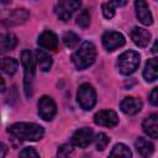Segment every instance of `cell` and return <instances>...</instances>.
I'll list each match as a JSON object with an SVG mask.
<instances>
[{
    "mask_svg": "<svg viewBox=\"0 0 158 158\" xmlns=\"http://www.w3.org/2000/svg\"><path fill=\"white\" fill-rule=\"evenodd\" d=\"M7 132L21 141H38L43 137L44 130L33 122H16L9 126Z\"/></svg>",
    "mask_w": 158,
    "mask_h": 158,
    "instance_id": "obj_1",
    "label": "cell"
},
{
    "mask_svg": "<svg viewBox=\"0 0 158 158\" xmlns=\"http://www.w3.org/2000/svg\"><path fill=\"white\" fill-rule=\"evenodd\" d=\"M96 58V47L93 42H84L81 46L73 53L72 60L77 69L83 70L88 67H90Z\"/></svg>",
    "mask_w": 158,
    "mask_h": 158,
    "instance_id": "obj_2",
    "label": "cell"
},
{
    "mask_svg": "<svg viewBox=\"0 0 158 158\" xmlns=\"http://www.w3.org/2000/svg\"><path fill=\"white\" fill-rule=\"evenodd\" d=\"M21 63L23 67V86H25V94L27 98L32 96V88H33V79H35V73H36V67H35V58L33 54L28 51L25 49L21 52Z\"/></svg>",
    "mask_w": 158,
    "mask_h": 158,
    "instance_id": "obj_3",
    "label": "cell"
},
{
    "mask_svg": "<svg viewBox=\"0 0 158 158\" xmlns=\"http://www.w3.org/2000/svg\"><path fill=\"white\" fill-rule=\"evenodd\" d=\"M139 54L136 51H126L117 58L118 72L123 75H130L136 72L139 65Z\"/></svg>",
    "mask_w": 158,
    "mask_h": 158,
    "instance_id": "obj_4",
    "label": "cell"
},
{
    "mask_svg": "<svg viewBox=\"0 0 158 158\" xmlns=\"http://www.w3.org/2000/svg\"><path fill=\"white\" fill-rule=\"evenodd\" d=\"M77 99H78V102L81 109L91 110L96 104V93L90 84L84 83L78 89Z\"/></svg>",
    "mask_w": 158,
    "mask_h": 158,
    "instance_id": "obj_5",
    "label": "cell"
},
{
    "mask_svg": "<svg viewBox=\"0 0 158 158\" xmlns=\"http://www.w3.org/2000/svg\"><path fill=\"white\" fill-rule=\"evenodd\" d=\"M81 2L78 0H65V1H59L54 11L57 14V16L62 20V21H67L72 17V15L80 7Z\"/></svg>",
    "mask_w": 158,
    "mask_h": 158,
    "instance_id": "obj_6",
    "label": "cell"
},
{
    "mask_svg": "<svg viewBox=\"0 0 158 158\" xmlns=\"http://www.w3.org/2000/svg\"><path fill=\"white\" fill-rule=\"evenodd\" d=\"M38 115L44 121H51L57 114V105L51 96H42L38 100Z\"/></svg>",
    "mask_w": 158,
    "mask_h": 158,
    "instance_id": "obj_7",
    "label": "cell"
},
{
    "mask_svg": "<svg viewBox=\"0 0 158 158\" xmlns=\"http://www.w3.org/2000/svg\"><path fill=\"white\" fill-rule=\"evenodd\" d=\"M102 44L109 52H112L125 44V37L120 32L107 31L102 35Z\"/></svg>",
    "mask_w": 158,
    "mask_h": 158,
    "instance_id": "obj_8",
    "label": "cell"
},
{
    "mask_svg": "<svg viewBox=\"0 0 158 158\" xmlns=\"http://www.w3.org/2000/svg\"><path fill=\"white\" fill-rule=\"evenodd\" d=\"M93 138H94L93 130L89 127H83L74 132L72 137V143L79 148H86L91 143Z\"/></svg>",
    "mask_w": 158,
    "mask_h": 158,
    "instance_id": "obj_9",
    "label": "cell"
},
{
    "mask_svg": "<svg viewBox=\"0 0 158 158\" xmlns=\"http://www.w3.org/2000/svg\"><path fill=\"white\" fill-rule=\"evenodd\" d=\"M94 122L96 125H99V126L114 127V126H116L118 123V116L112 110H101V111L95 114Z\"/></svg>",
    "mask_w": 158,
    "mask_h": 158,
    "instance_id": "obj_10",
    "label": "cell"
},
{
    "mask_svg": "<svg viewBox=\"0 0 158 158\" xmlns=\"http://www.w3.org/2000/svg\"><path fill=\"white\" fill-rule=\"evenodd\" d=\"M130 37L136 46L142 47V48L147 47L148 43L151 42V33L146 28H142L138 26L132 27V30L130 31Z\"/></svg>",
    "mask_w": 158,
    "mask_h": 158,
    "instance_id": "obj_11",
    "label": "cell"
},
{
    "mask_svg": "<svg viewBox=\"0 0 158 158\" xmlns=\"http://www.w3.org/2000/svg\"><path fill=\"white\" fill-rule=\"evenodd\" d=\"M120 107H121V111L126 115H136L142 109V101L138 98L127 96L121 101Z\"/></svg>",
    "mask_w": 158,
    "mask_h": 158,
    "instance_id": "obj_12",
    "label": "cell"
},
{
    "mask_svg": "<svg viewBox=\"0 0 158 158\" xmlns=\"http://www.w3.org/2000/svg\"><path fill=\"white\" fill-rule=\"evenodd\" d=\"M38 46L49 49V51H57L58 48V37L52 31H43L38 37Z\"/></svg>",
    "mask_w": 158,
    "mask_h": 158,
    "instance_id": "obj_13",
    "label": "cell"
},
{
    "mask_svg": "<svg viewBox=\"0 0 158 158\" xmlns=\"http://www.w3.org/2000/svg\"><path fill=\"white\" fill-rule=\"evenodd\" d=\"M135 6H136V15L138 17V20L143 23V25H152L153 23V17H152V14L149 11V7L147 5L146 1H142V0H138L135 2Z\"/></svg>",
    "mask_w": 158,
    "mask_h": 158,
    "instance_id": "obj_14",
    "label": "cell"
},
{
    "mask_svg": "<svg viewBox=\"0 0 158 158\" xmlns=\"http://www.w3.org/2000/svg\"><path fill=\"white\" fill-rule=\"evenodd\" d=\"M28 16H30V14H28V11L26 9H15L14 11L7 14V16L4 19V22L7 26L23 23L28 19Z\"/></svg>",
    "mask_w": 158,
    "mask_h": 158,
    "instance_id": "obj_15",
    "label": "cell"
},
{
    "mask_svg": "<svg viewBox=\"0 0 158 158\" xmlns=\"http://www.w3.org/2000/svg\"><path fill=\"white\" fill-rule=\"evenodd\" d=\"M142 128L143 131L152 138H157L158 137V115L157 114H152L149 115L142 123Z\"/></svg>",
    "mask_w": 158,
    "mask_h": 158,
    "instance_id": "obj_16",
    "label": "cell"
},
{
    "mask_svg": "<svg viewBox=\"0 0 158 158\" xmlns=\"http://www.w3.org/2000/svg\"><path fill=\"white\" fill-rule=\"evenodd\" d=\"M136 148L137 152L139 153V156L142 158H151L152 154L154 153V146L151 141L143 138V137H138L136 141Z\"/></svg>",
    "mask_w": 158,
    "mask_h": 158,
    "instance_id": "obj_17",
    "label": "cell"
},
{
    "mask_svg": "<svg viewBox=\"0 0 158 158\" xmlns=\"http://www.w3.org/2000/svg\"><path fill=\"white\" fill-rule=\"evenodd\" d=\"M17 44V38L14 33H1L0 35V54L14 49Z\"/></svg>",
    "mask_w": 158,
    "mask_h": 158,
    "instance_id": "obj_18",
    "label": "cell"
},
{
    "mask_svg": "<svg viewBox=\"0 0 158 158\" xmlns=\"http://www.w3.org/2000/svg\"><path fill=\"white\" fill-rule=\"evenodd\" d=\"M36 60H37L38 67L42 72H48L52 67V63H53L52 57L47 52H44L43 49H37L36 51Z\"/></svg>",
    "mask_w": 158,
    "mask_h": 158,
    "instance_id": "obj_19",
    "label": "cell"
},
{
    "mask_svg": "<svg viewBox=\"0 0 158 158\" xmlns=\"http://www.w3.org/2000/svg\"><path fill=\"white\" fill-rule=\"evenodd\" d=\"M158 64H157V58H151L148 59L146 68L143 70V77L146 79V81H154L158 77Z\"/></svg>",
    "mask_w": 158,
    "mask_h": 158,
    "instance_id": "obj_20",
    "label": "cell"
},
{
    "mask_svg": "<svg viewBox=\"0 0 158 158\" xmlns=\"http://www.w3.org/2000/svg\"><path fill=\"white\" fill-rule=\"evenodd\" d=\"M17 67H19V63L15 58H11V57H5V58H1L0 59V69L9 74V75H12L16 73L17 70Z\"/></svg>",
    "mask_w": 158,
    "mask_h": 158,
    "instance_id": "obj_21",
    "label": "cell"
},
{
    "mask_svg": "<svg viewBox=\"0 0 158 158\" xmlns=\"http://www.w3.org/2000/svg\"><path fill=\"white\" fill-rule=\"evenodd\" d=\"M109 158H132V152L126 144L117 143L114 146L112 151L110 152Z\"/></svg>",
    "mask_w": 158,
    "mask_h": 158,
    "instance_id": "obj_22",
    "label": "cell"
},
{
    "mask_svg": "<svg viewBox=\"0 0 158 158\" xmlns=\"http://www.w3.org/2000/svg\"><path fill=\"white\" fill-rule=\"evenodd\" d=\"M62 41L63 43L65 44V47L68 48H74L78 43H79V36L72 31H68L65 32L63 36H62Z\"/></svg>",
    "mask_w": 158,
    "mask_h": 158,
    "instance_id": "obj_23",
    "label": "cell"
},
{
    "mask_svg": "<svg viewBox=\"0 0 158 158\" xmlns=\"http://www.w3.org/2000/svg\"><path fill=\"white\" fill-rule=\"evenodd\" d=\"M73 153L74 151L70 144H62L57 152V157L58 158H72Z\"/></svg>",
    "mask_w": 158,
    "mask_h": 158,
    "instance_id": "obj_24",
    "label": "cell"
},
{
    "mask_svg": "<svg viewBox=\"0 0 158 158\" xmlns=\"http://www.w3.org/2000/svg\"><path fill=\"white\" fill-rule=\"evenodd\" d=\"M95 142H96V148H98L99 151H102V149L106 148V146L109 144L110 139H109V137H107L104 132H99V133L96 135Z\"/></svg>",
    "mask_w": 158,
    "mask_h": 158,
    "instance_id": "obj_25",
    "label": "cell"
},
{
    "mask_svg": "<svg viewBox=\"0 0 158 158\" xmlns=\"http://www.w3.org/2000/svg\"><path fill=\"white\" fill-rule=\"evenodd\" d=\"M77 23H78L80 27H83V28H86V27L89 26V23H90V15H89V12H88L86 10H83V11L78 15V17H77Z\"/></svg>",
    "mask_w": 158,
    "mask_h": 158,
    "instance_id": "obj_26",
    "label": "cell"
},
{
    "mask_svg": "<svg viewBox=\"0 0 158 158\" xmlns=\"http://www.w3.org/2000/svg\"><path fill=\"white\" fill-rule=\"evenodd\" d=\"M19 158H40V156H38V153L36 152L35 148H32V147H26V148H23V149L20 152Z\"/></svg>",
    "mask_w": 158,
    "mask_h": 158,
    "instance_id": "obj_27",
    "label": "cell"
},
{
    "mask_svg": "<svg viewBox=\"0 0 158 158\" xmlns=\"http://www.w3.org/2000/svg\"><path fill=\"white\" fill-rule=\"evenodd\" d=\"M101 10L106 19H112L115 16V7L110 2H104L101 5Z\"/></svg>",
    "mask_w": 158,
    "mask_h": 158,
    "instance_id": "obj_28",
    "label": "cell"
},
{
    "mask_svg": "<svg viewBox=\"0 0 158 158\" xmlns=\"http://www.w3.org/2000/svg\"><path fill=\"white\" fill-rule=\"evenodd\" d=\"M149 101L153 106L158 105V88H154L149 94Z\"/></svg>",
    "mask_w": 158,
    "mask_h": 158,
    "instance_id": "obj_29",
    "label": "cell"
},
{
    "mask_svg": "<svg viewBox=\"0 0 158 158\" xmlns=\"http://www.w3.org/2000/svg\"><path fill=\"white\" fill-rule=\"evenodd\" d=\"M6 153H7V147L0 142V158H5Z\"/></svg>",
    "mask_w": 158,
    "mask_h": 158,
    "instance_id": "obj_30",
    "label": "cell"
},
{
    "mask_svg": "<svg viewBox=\"0 0 158 158\" xmlns=\"http://www.w3.org/2000/svg\"><path fill=\"white\" fill-rule=\"evenodd\" d=\"M112 6H122V5H126V1H114V2H110Z\"/></svg>",
    "mask_w": 158,
    "mask_h": 158,
    "instance_id": "obj_31",
    "label": "cell"
},
{
    "mask_svg": "<svg viewBox=\"0 0 158 158\" xmlns=\"http://www.w3.org/2000/svg\"><path fill=\"white\" fill-rule=\"evenodd\" d=\"M4 90H5V81H4V79L0 75V93H2Z\"/></svg>",
    "mask_w": 158,
    "mask_h": 158,
    "instance_id": "obj_32",
    "label": "cell"
},
{
    "mask_svg": "<svg viewBox=\"0 0 158 158\" xmlns=\"http://www.w3.org/2000/svg\"><path fill=\"white\" fill-rule=\"evenodd\" d=\"M152 52L156 54L157 53V43H154V46H153V49H152Z\"/></svg>",
    "mask_w": 158,
    "mask_h": 158,
    "instance_id": "obj_33",
    "label": "cell"
}]
</instances>
